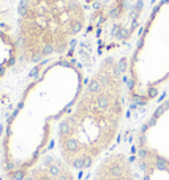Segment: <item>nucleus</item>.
<instances>
[{"label":"nucleus","instance_id":"obj_5","mask_svg":"<svg viewBox=\"0 0 169 180\" xmlns=\"http://www.w3.org/2000/svg\"><path fill=\"white\" fill-rule=\"evenodd\" d=\"M143 7H144V3H143V0H139V2L135 4V9H134V11H136V12H140Z\"/></svg>","mask_w":169,"mask_h":180},{"label":"nucleus","instance_id":"obj_1","mask_svg":"<svg viewBox=\"0 0 169 180\" xmlns=\"http://www.w3.org/2000/svg\"><path fill=\"white\" fill-rule=\"evenodd\" d=\"M128 75L107 58L57 126L54 154L82 178L118 146L124 112L122 85Z\"/></svg>","mask_w":169,"mask_h":180},{"label":"nucleus","instance_id":"obj_6","mask_svg":"<svg viewBox=\"0 0 169 180\" xmlns=\"http://www.w3.org/2000/svg\"><path fill=\"white\" fill-rule=\"evenodd\" d=\"M93 8H94V9H99V8H100V4H99L98 2H95V3H94V7H93Z\"/></svg>","mask_w":169,"mask_h":180},{"label":"nucleus","instance_id":"obj_3","mask_svg":"<svg viewBox=\"0 0 169 180\" xmlns=\"http://www.w3.org/2000/svg\"><path fill=\"white\" fill-rule=\"evenodd\" d=\"M20 180H81V178L52 151Z\"/></svg>","mask_w":169,"mask_h":180},{"label":"nucleus","instance_id":"obj_4","mask_svg":"<svg viewBox=\"0 0 169 180\" xmlns=\"http://www.w3.org/2000/svg\"><path fill=\"white\" fill-rule=\"evenodd\" d=\"M120 13H122V9L119 8V7H114V8L110 11V17L111 19H118Z\"/></svg>","mask_w":169,"mask_h":180},{"label":"nucleus","instance_id":"obj_2","mask_svg":"<svg viewBox=\"0 0 169 180\" xmlns=\"http://www.w3.org/2000/svg\"><path fill=\"white\" fill-rule=\"evenodd\" d=\"M82 180H141L132 149L118 145Z\"/></svg>","mask_w":169,"mask_h":180},{"label":"nucleus","instance_id":"obj_7","mask_svg":"<svg viewBox=\"0 0 169 180\" xmlns=\"http://www.w3.org/2000/svg\"><path fill=\"white\" fill-rule=\"evenodd\" d=\"M87 2H90V0H87Z\"/></svg>","mask_w":169,"mask_h":180}]
</instances>
